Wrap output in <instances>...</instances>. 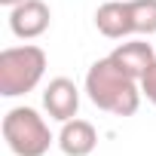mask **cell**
Here are the masks:
<instances>
[{"instance_id": "obj_1", "label": "cell", "mask_w": 156, "mask_h": 156, "mask_svg": "<svg viewBox=\"0 0 156 156\" xmlns=\"http://www.w3.org/2000/svg\"><path fill=\"white\" fill-rule=\"evenodd\" d=\"M86 95L98 110H107L113 116H135L141 107V83L129 76L110 55L98 58L86 70Z\"/></svg>"}, {"instance_id": "obj_2", "label": "cell", "mask_w": 156, "mask_h": 156, "mask_svg": "<svg viewBox=\"0 0 156 156\" xmlns=\"http://www.w3.org/2000/svg\"><path fill=\"white\" fill-rule=\"evenodd\" d=\"M46 73V52L34 43L9 46L0 52V95L19 98L40 86Z\"/></svg>"}, {"instance_id": "obj_3", "label": "cell", "mask_w": 156, "mask_h": 156, "mask_svg": "<svg viewBox=\"0 0 156 156\" xmlns=\"http://www.w3.org/2000/svg\"><path fill=\"white\" fill-rule=\"evenodd\" d=\"M3 141L16 156H46L55 138L34 107H12L3 116Z\"/></svg>"}, {"instance_id": "obj_4", "label": "cell", "mask_w": 156, "mask_h": 156, "mask_svg": "<svg viewBox=\"0 0 156 156\" xmlns=\"http://www.w3.org/2000/svg\"><path fill=\"white\" fill-rule=\"evenodd\" d=\"M52 12L43 0H22L19 6L9 9V31L19 40H37L49 31Z\"/></svg>"}, {"instance_id": "obj_5", "label": "cell", "mask_w": 156, "mask_h": 156, "mask_svg": "<svg viewBox=\"0 0 156 156\" xmlns=\"http://www.w3.org/2000/svg\"><path fill=\"white\" fill-rule=\"evenodd\" d=\"M43 107L55 122H67L76 116L80 110V89H76L73 80L67 76H55L49 80V86L43 89Z\"/></svg>"}, {"instance_id": "obj_6", "label": "cell", "mask_w": 156, "mask_h": 156, "mask_svg": "<svg viewBox=\"0 0 156 156\" xmlns=\"http://www.w3.org/2000/svg\"><path fill=\"white\" fill-rule=\"evenodd\" d=\"M95 28L110 37V40H126L135 34L132 25V9H129V0H107L95 9Z\"/></svg>"}, {"instance_id": "obj_7", "label": "cell", "mask_w": 156, "mask_h": 156, "mask_svg": "<svg viewBox=\"0 0 156 156\" xmlns=\"http://www.w3.org/2000/svg\"><path fill=\"white\" fill-rule=\"evenodd\" d=\"M110 58H113L129 76H135V80L141 83V76L156 64V46H150V43H144V40H126V43H119V46L110 52Z\"/></svg>"}, {"instance_id": "obj_8", "label": "cell", "mask_w": 156, "mask_h": 156, "mask_svg": "<svg viewBox=\"0 0 156 156\" xmlns=\"http://www.w3.org/2000/svg\"><path fill=\"white\" fill-rule=\"evenodd\" d=\"M58 147L64 156H89L95 147H98V132L92 122L86 119H67L61 122V132H58Z\"/></svg>"}, {"instance_id": "obj_9", "label": "cell", "mask_w": 156, "mask_h": 156, "mask_svg": "<svg viewBox=\"0 0 156 156\" xmlns=\"http://www.w3.org/2000/svg\"><path fill=\"white\" fill-rule=\"evenodd\" d=\"M135 34H156V0H129Z\"/></svg>"}, {"instance_id": "obj_10", "label": "cell", "mask_w": 156, "mask_h": 156, "mask_svg": "<svg viewBox=\"0 0 156 156\" xmlns=\"http://www.w3.org/2000/svg\"><path fill=\"white\" fill-rule=\"evenodd\" d=\"M141 92H144V98L156 107V64H153V67L141 76Z\"/></svg>"}, {"instance_id": "obj_11", "label": "cell", "mask_w": 156, "mask_h": 156, "mask_svg": "<svg viewBox=\"0 0 156 156\" xmlns=\"http://www.w3.org/2000/svg\"><path fill=\"white\" fill-rule=\"evenodd\" d=\"M0 3H3L6 9H12V6H19V3H22V0H0Z\"/></svg>"}]
</instances>
